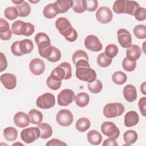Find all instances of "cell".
Masks as SVG:
<instances>
[{"label": "cell", "mask_w": 146, "mask_h": 146, "mask_svg": "<svg viewBox=\"0 0 146 146\" xmlns=\"http://www.w3.org/2000/svg\"><path fill=\"white\" fill-rule=\"evenodd\" d=\"M55 26L60 34L68 42H73L77 39L78 33L67 18L64 17L58 18L55 22Z\"/></svg>", "instance_id": "1"}, {"label": "cell", "mask_w": 146, "mask_h": 146, "mask_svg": "<svg viewBox=\"0 0 146 146\" xmlns=\"http://www.w3.org/2000/svg\"><path fill=\"white\" fill-rule=\"evenodd\" d=\"M11 30L12 33L17 35H24L29 36L31 35L34 31V25L30 22H25L22 21H15L11 25Z\"/></svg>", "instance_id": "2"}, {"label": "cell", "mask_w": 146, "mask_h": 146, "mask_svg": "<svg viewBox=\"0 0 146 146\" xmlns=\"http://www.w3.org/2000/svg\"><path fill=\"white\" fill-rule=\"evenodd\" d=\"M124 105L120 103H109L103 108V115L107 118H113L121 116L124 112Z\"/></svg>", "instance_id": "3"}, {"label": "cell", "mask_w": 146, "mask_h": 146, "mask_svg": "<svg viewBox=\"0 0 146 146\" xmlns=\"http://www.w3.org/2000/svg\"><path fill=\"white\" fill-rule=\"evenodd\" d=\"M76 76L80 80L91 83L96 79V71L90 67L81 66L76 67Z\"/></svg>", "instance_id": "4"}, {"label": "cell", "mask_w": 146, "mask_h": 146, "mask_svg": "<svg viewBox=\"0 0 146 146\" xmlns=\"http://www.w3.org/2000/svg\"><path fill=\"white\" fill-rule=\"evenodd\" d=\"M51 74L58 76L61 80L69 79L72 76L71 66L68 62H62L56 67Z\"/></svg>", "instance_id": "5"}, {"label": "cell", "mask_w": 146, "mask_h": 146, "mask_svg": "<svg viewBox=\"0 0 146 146\" xmlns=\"http://www.w3.org/2000/svg\"><path fill=\"white\" fill-rule=\"evenodd\" d=\"M40 136V131L38 127H29L23 129L21 132V138L23 141L30 144L37 140Z\"/></svg>", "instance_id": "6"}, {"label": "cell", "mask_w": 146, "mask_h": 146, "mask_svg": "<svg viewBox=\"0 0 146 146\" xmlns=\"http://www.w3.org/2000/svg\"><path fill=\"white\" fill-rule=\"evenodd\" d=\"M55 104L54 95L49 92H46L39 96L36 100V104L38 107L41 109H49L53 107Z\"/></svg>", "instance_id": "7"}, {"label": "cell", "mask_w": 146, "mask_h": 146, "mask_svg": "<svg viewBox=\"0 0 146 146\" xmlns=\"http://www.w3.org/2000/svg\"><path fill=\"white\" fill-rule=\"evenodd\" d=\"M56 120L59 125L63 127H67L70 125L73 122V114L68 110L62 109L57 113Z\"/></svg>", "instance_id": "8"}, {"label": "cell", "mask_w": 146, "mask_h": 146, "mask_svg": "<svg viewBox=\"0 0 146 146\" xmlns=\"http://www.w3.org/2000/svg\"><path fill=\"white\" fill-rule=\"evenodd\" d=\"M102 132L108 137L116 139L120 135V130L116 125L111 121H105L101 125Z\"/></svg>", "instance_id": "9"}, {"label": "cell", "mask_w": 146, "mask_h": 146, "mask_svg": "<svg viewBox=\"0 0 146 146\" xmlns=\"http://www.w3.org/2000/svg\"><path fill=\"white\" fill-rule=\"evenodd\" d=\"M75 94L71 89H64L58 95V104L60 106H67L75 99Z\"/></svg>", "instance_id": "10"}, {"label": "cell", "mask_w": 146, "mask_h": 146, "mask_svg": "<svg viewBox=\"0 0 146 146\" xmlns=\"http://www.w3.org/2000/svg\"><path fill=\"white\" fill-rule=\"evenodd\" d=\"M96 19L102 24L110 23L113 18V14L111 9L107 6L100 7L96 12Z\"/></svg>", "instance_id": "11"}, {"label": "cell", "mask_w": 146, "mask_h": 146, "mask_svg": "<svg viewBox=\"0 0 146 146\" xmlns=\"http://www.w3.org/2000/svg\"><path fill=\"white\" fill-rule=\"evenodd\" d=\"M84 46L87 50L94 52H98L103 48V45L99 38L94 35H89L85 38Z\"/></svg>", "instance_id": "12"}, {"label": "cell", "mask_w": 146, "mask_h": 146, "mask_svg": "<svg viewBox=\"0 0 146 146\" xmlns=\"http://www.w3.org/2000/svg\"><path fill=\"white\" fill-rule=\"evenodd\" d=\"M117 40L123 48H128L132 43V36L130 33L125 29H120L117 32Z\"/></svg>", "instance_id": "13"}, {"label": "cell", "mask_w": 146, "mask_h": 146, "mask_svg": "<svg viewBox=\"0 0 146 146\" xmlns=\"http://www.w3.org/2000/svg\"><path fill=\"white\" fill-rule=\"evenodd\" d=\"M29 69L33 74L40 75L44 71L45 64L40 58H34L30 62Z\"/></svg>", "instance_id": "14"}, {"label": "cell", "mask_w": 146, "mask_h": 146, "mask_svg": "<svg viewBox=\"0 0 146 146\" xmlns=\"http://www.w3.org/2000/svg\"><path fill=\"white\" fill-rule=\"evenodd\" d=\"M1 82L6 89L13 90L17 86V78L12 74H3L1 76Z\"/></svg>", "instance_id": "15"}, {"label": "cell", "mask_w": 146, "mask_h": 146, "mask_svg": "<svg viewBox=\"0 0 146 146\" xmlns=\"http://www.w3.org/2000/svg\"><path fill=\"white\" fill-rule=\"evenodd\" d=\"M30 119L29 116L24 112H18L14 116L15 124L19 128H25L30 124Z\"/></svg>", "instance_id": "16"}, {"label": "cell", "mask_w": 146, "mask_h": 146, "mask_svg": "<svg viewBox=\"0 0 146 146\" xmlns=\"http://www.w3.org/2000/svg\"><path fill=\"white\" fill-rule=\"evenodd\" d=\"M8 22L3 18L0 19V38L3 40H9L12 35Z\"/></svg>", "instance_id": "17"}, {"label": "cell", "mask_w": 146, "mask_h": 146, "mask_svg": "<svg viewBox=\"0 0 146 146\" xmlns=\"http://www.w3.org/2000/svg\"><path fill=\"white\" fill-rule=\"evenodd\" d=\"M142 53L141 48L136 44H131L126 50L127 58L132 61L136 62L139 59Z\"/></svg>", "instance_id": "18"}, {"label": "cell", "mask_w": 146, "mask_h": 146, "mask_svg": "<svg viewBox=\"0 0 146 146\" xmlns=\"http://www.w3.org/2000/svg\"><path fill=\"white\" fill-rule=\"evenodd\" d=\"M123 94L125 99L128 102H133L137 99V91L133 85H126L123 88Z\"/></svg>", "instance_id": "19"}, {"label": "cell", "mask_w": 146, "mask_h": 146, "mask_svg": "<svg viewBox=\"0 0 146 146\" xmlns=\"http://www.w3.org/2000/svg\"><path fill=\"white\" fill-rule=\"evenodd\" d=\"M124 125L127 127L136 125L139 121V116L135 111H129L124 116Z\"/></svg>", "instance_id": "20"}, {"label": "cell", "mask_w": 146, "mask_h": 146, "mask_svg": "<svg viewBox=\"0 0 146 146\" xmlns=\"http://www.w3.org/2000/svg\"><path fill=\"white\" fill-rule=\"evenodd\" d=\"M59 13L58 8L55 3H51L46 5L43 10V16L47 19H52Z\"/></svg>", "instance_id": "21"}, {"label": "cell", "mask_w": 146, "mask_h": 146, "mask_svg": "<svg viewBox=\"0 0 146 146\" xmlns=\"http://www.w3.org/2000/svg\"><path fill=\"white\" fill-rule=\"evenodd\" d=\"M88 142L94 145H98L100 144L102 141L103 137L101 133L96 130H91L87 135Z\"/></svg>", "instance_id": "22"}, {"label": "cell", "mask_w": 146, "mask_h": 146, "mask_svg": "<svg viewBox=\"0 0 146 146\" xmlns=\"http://www.w3.org/2000/svg\"><path fill=\"white\" fill-rule=\"evenodd\" d=\"M46 84L49 88L52 90H57L61 86L62 80L58 76L51 74L46 80Z\"/></svg>", "instance_id": "23"}, {"label": "cell", "mask_w": 146, "mask_h": 146, "mask_svg": "<svg viewBox=\"0 0 146 146\" xmlns=\"http://www.w3.org/2000/svg\"><path fill=\"white\" fill-rule=\"evenodd\" d=\"M38 127L40 131V137L43 139L49 138L52 134V129L50 125L46 123H41L38 124Z\"/></svg>", "instance_id": "24"}, {"label": "cell", "mask_w": 146, "mask_h": 146, "mask_svg": "<svg viewBox=\"0 0 146 146\" xmlns=\"http://www.w3.org/2000/svg\"><path fill=\"white\" fill-rule=\"evenodd\" d=\"M75 101L78 106L84 107L89 103L90 96L86 92H80L75 96Z\"/></svg>", "instance_id": "25"}, {"label": "cell", "mask_w": 146, "mask_h": 146, "mask_svg": "<svg viewBox=\"0 0 146 146\" xmlns=\"http://www.w3.org/2000/svg\"><path fill=\"white\" fill-rule=\"evenodd\" d=\"M19 48L23 54L30 53L33 48L34 44L33 42L29 39H25L19 41Z\"/></svg>", "instance_id": "26"}, {"label": "cell", "mask_w": 146, "mask_h": 146, "mask_svg": "<svg viewBox=\"0 0 146 146\" xmlns=\"http://www.w3.org/2000/svg\"><path fill=\"white\" fill-rule=\"evenodd\" d=\"M137 133L134 130L129 129L126 131L123 135V139L126 143L125 145H131V144L135 143L137 140Z\"/></svg>", "instance_id": "27"}, {"label": "cell", "mask_w": 146, "mask_h": 146, "mask_svg": "<svg viewBox=\"0 0 146 146\" xmlns=\"http://www.w3.org/2000/svg\"><path fill=\"white\" fill-rule=\"evenodd\" d=\"M91 126V122L87 117L79 118L76 122V129L81 132H85L90 128Z\"/></svg>", "instance_id": "28"}, {"label": "cell", "mask_w": 146, "mask_h": 146, "mask_svg": "<svg viewBox=\"0 0 146 146\" xmlns=\"http://www.w3.org/2000/svg\"><path fill=\"white\" fill-rule=\"evenodd\" d=\"M15 7L18 10V16L20 17H26L28 16L31 13V6L26 1H25L21 5H15Z\"/></svg>", "instance_id": "29"}, {"label": "cell", "mask_w": 146, "mask_h": 146, "mask_svg": "<svg viewBox=\"0 0 146 146\" xmlns=\"http://www.w3.org/2000/svg\"><path fill=\"white\" fill-rule=\"evenodd\" d=\"M30 122L33 124H39L43 120V115L39 111L36 109H32L29 112Z\"/></svg>", "instance_id": "30"}, {"label": "cell", "mask_w": 146, "mask_h": 146, "mask_svg": "<svg viewBox=\"0 0 146 146\" xmlns=\"http://www.w3.org/2000/svg\"><path fill=\"white\" fill-rule=\"evenodd\" d=\"M56 5L59 13H64L67 12L73 5V1L71 0H58L55 2Z\"/></svg>", "instance_id": "31"}, {"label": "cell", "mask_w": 146, "mask_h": 146, "mask_svg": "<svg viewBox=\"0 0 146 146\" xmlns=\"http://www.w3.org/2000/svg\"><path fill=\"white\" fill-rule=\"evenodd\" d=\"M3 136L7 141H13L17 138L18 131L14 127H8L4 129Z\"/></svg>", "instance_id": "32"}, {"label": "cell", "mask_w": 146, "mask_h": 146, "mask_svg": "<svg viewBox=\"0 0 146 146\" xmlns=\"http://www.w3.org/2000/svg\"><path fill=\"white\" fill-rule=\"evenodd\" d=\"M139 7V3L136 1L125 0L124 13L133 15L135 12Z\"/></svg>", "instance_id": "33"}, {"label": "cell", "mask_w": 146, "mask_h": 146, "mask_svg": "<svg viewBox=\"0 0 146 146\" xmlns=\"http://www.w3.org/2000/svg\"><path fill=\"white\" fill-rule=\"evenodd\" d=\"M113 82L117 85H121L125 83L127 80V76L125 74L120 71H117L114 72L112 76Z\"/></svg>", "instance_id": "34"}, {"label": "cell", "mask_w": 146, "mask_h": 146, "mask_svg": "<svg viewBox=\"0 0 146 146\" xmlns=\"http://www.w3.org/2000/svg\"><path fill=\"white\" fill-rule=\"evenodd\" d=\"M72 10L76 13H82L87 10V4L85 0L73 1Z\"/></svg>", "instance_id": "35"}, {"label": "cell", "mask_w": 146, "mask_h": 146, "mask_svg": "<svg viewBox=\"0 0 146 146\" xmlns=\"http://www.w3.org/2000/svg\"><path fill=\"white\" fill-rule=\"evenodd\" d=\"M88 90L94 94L100 92L103 88V84L101 81L99 79H96L92 82L88 83L87 84Z\"/></svg>", "instance_id": "36"}, {"label": "cell", "mask_w": 146, "mask_h": 146, "mask_svg": "<svg viewBox=\"0 0 146 146\" xmlns=\"http://www.w3.org/2000/svg\"><path fill=\"white\" fill-rule=\"evenodd\" d=\"M112 62V59L106 55L104 52L100 54L97 57V63L102 67H107L109 66Z\"/></svg>", "instance_id": "37"}, {"label": "cell", "mask_w": 146, "mask_h": 146, "mask_svg": "<svg viewBox=\"0 0 146 146\" xmlns=\"http://www.w3.org/2000/svg\"><path fill=\"white\" fill-rule=\"evenodd\" d=\"M4 15L6 18L12 21L16 19L18 17V11L15 6L7 7L5 10Z\"/></svg>", "instance_id": "38"}, {"label": "cell", "mask_w": 146, "mask_h": 146, "mask_svg": "<svg viewBox=\"0 0 146 146\" xmlns=\"http://www.w3.org/2000/svg\"><path fill=\"white\" fill-rule=\"evenodd\" d=\"M133 33L136 38L143 39L146 38V26L144 25H136L133 29Z\"/></svg>", "instance_id": "39"}, {"label": "cell", "mask_w": 146, "mask_h": 146, "mask_svg": "<svg viewBox=\"0 0 146 146\" xmlns=\"http://www.w3.org/2000/svg\"><path fill=\"white\" fill-rule=\"evenodd\" d=\"M118 47L116 44H110L106 46L105 48L104 54L108 58L112 59L116 56V55L118 53Z\"/></svg>", "instance_id": "40"}, {"label": "cell", "mask_w": 146, "mask_h": 146, "mask_svg": "<svg viewBox=\"0 0 146 146\" xmlns=\"http://www.w3.org/2000/svg\"><path fill=\"white\" fill-rule=\"evenodd\" d=\"M72 60L73 63L75 64V63L79 61L82 60H88V56L87 54L83 50H79L74 52L72 56Z\"/></svg>", "instance_id": "41"}, {"label": "cell", "mask_w": 146, "mask_h": 146, "mask_svg": "<svg viewBox=\"0 0 146 146\" xmlns=\"http://www.w3.org/2000/svg\"><path fill=\"white\" fill-rule=\"evenodd\" d=\"M125 0H117L115 1L112 7L113 11L117 14L124 13Z\"/></svg>", "instance_id": "42"}, {"label": "cell", "mask_w": 146, "mask_h": 146, "mask_svg": "<svg viewBox=\"0 0 146 146\" xmlns=\"http://www.w3.org/2000/svg\"><path fill=\"white\" fill-rule=\"evenodd\" d=\"M122 67L124 70L128 72H131L135 70L136 67V62L132 61L125 57L122 61Z\"/></svg>", "instance_id": "43"}, {"label": "cell", "mask_w": 146, "mask_h": 146, "mask_svg": "<svg viewBox=\"0 0 146 146\" xmlns=\"http://www.w3.org/2000/svg\"><path fill=\"white\" fill-rule=\"evenodd\" d=\"M61 58V52L60 50L55 47L53 46L52 51L50 56L47 59L50 62H56Z\"/></svg>", "instance_id": "44"}, {"label": "cell", "mask_w": 146, "mask_h": 146, "mask_svg": "<svg viewBox=\"0 0 146 146\" xmlns=\"http://www.w3.org/2000/svg\"><path fill=\"white\" fill-rule=\"evenodd\" d=\"M135 18L139 21H144L146 18V10L144 7H139L135 12Z\"/></svg>", "instance_id": "45"}, {"label": "cell", "mask_w": 146, "mask_h": 146, "mask_svg": "<svg viewBox=\"0 0 146 146\" xmlns=\"http://www.w3.org/2000/svg\"><path fill=\"white\" fill-rule=\"evenodd\" d=\"M34 39L37 45L43 42L50 41V39L49 38L48 36L44 33H38V34H36L35 36Z\"/></svg>", "instance_id": "46"}, {"label": "cell", "mask_w": 146, "mask_h": 146, "mask_svg": "<svg viewBox=\"0 0 146 146\" xmlns=\"http://www.w3.org/2000/svg\"><path fill=\"white\" fill-rule=\"evenodd\" d=\"M11 51L15 56H20L24 54L21 51L19 48V41H15L11 46Z\"/></svg>", "instance_id": "47"}, {"label": "cell", "mask_w": 146, "mask_h": 146, "mask_svg": "<svg viewBox=\"0 0 146 146\" xmlns=\"http://www.w3.org/2000/svg\"><path fill=\"white\" fill-rule=\"evenodd\" d=\"M139 108L141 115L144 116H146V98L145 96L140 99L138 102Z\"/></svg>", "instance_id": "48"}, {"label": "cell", "mask_w": 146, "mask_h": 146, "mask_svg": "<svg viewBox=\"0 0 146 146\" xmlns=\"http://www.w3.org/2000/svg\"><path fill=\"white\" fill-rule=\"evenodd\" d=\"M87 10L88 11H94L98 6V2L96 0H87Z\"/></svg>", "instance_id": "49"}, {"label": "cell", "mask_w": 146, "mask_h": 146, "mask_svg": "<svg viewBox=\"0 0 146 146\" xmlns=\"http://www.w3.org/2000/svg\"><path fill=\"white\" fill-rule=\"evenodd\" d=\"M0 71L2 72L7 68V62L5 55L2 52H0Z\"/></svg>", "instance_id": "50"}, {"label": "cell", "mask_w": 146, "mask_h": 146, "mask_svg": "<svg viewBox=\"0 0 146 146\" xmlns=\"http://www.w3.org/2000/svg\"><path fill=\"white\" fill-rule=\"evenodd\" d=\"M47 146H52V145H67V144L63 142L61 140H59L58 139H52L48 141L46 144Z\"/></svg>", "instance_id": "51"}, {"label": "cell", "mask_w": 146, "mask_h": 146, "mask_svg": "<svg viewBox=\"0 0 146 146\" xmlns=\"http://www.w3.org/2000/svg\"><path fill=\"white\" fill-rule=\"evenodd\" d=\"M116 139L112 138V137H109L108 139H106L103 143V146H117L118 144L117 143V141L115 140Z\"/></svg>", "instance_id": "52"}, {"label": "cell", "mask_w": 146, "mask_h": 146, "mask_svg": "<svg viewBox=\"0 0 146 146\" xmlns=\"http://www.w3.org/2000/svg\"><path fill=\"white\" fill-rule=\"evenodd\" d=\"M140 91L142 92V94L143 95H145L146 94V92H145V82H144L140 86Z\"/></svg>", "instance_id": "53"}, {"label": "cell", "mask_w": 146, "mask_h": 146, "mask_svg": "<svg viewBox=\"0 0 146 146\" xmlns=\"http://www.w3.org/2000/svg\"><path fill=\"white\" fill-rule=\"evenodd\" d=\"M11 1H12L13 3H15L16 5H21V4H22V3H23L25 2L24 0H19V1H18V0H12Z\"/></svg>", "instance_id": "54"}, {"label": "cell", "mask_w": 146, "mask_h": 146, "mask_svg": "<svg viewBox=\"0 0 146 146\" xmlns=\"http://www.w3.org/2000/svg\"><path fill=\"white\" fill-rule=\"evenodd\" d=\"M29 2H30L31 3H37V2H39V1H33L29 0Z\"/></svg>", "instance_id": "55"}]
</instances>
